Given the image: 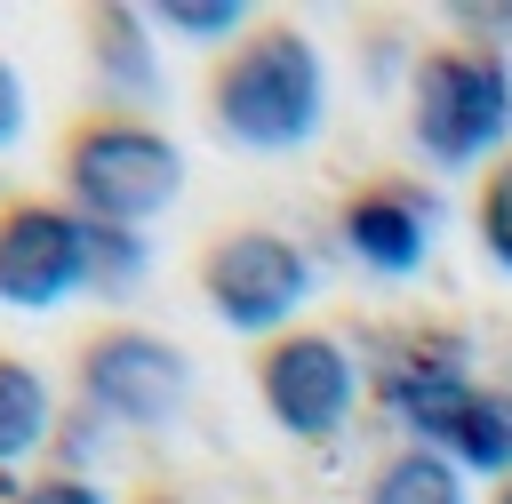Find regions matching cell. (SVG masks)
<instances>
[{
  "label": "cell",
  "instance_id": "cell-10",
  "mask_svg": "<svg viewBox=\"0 0 512 504\" xmlns=\"http://www.w3.org/2000/svg\"><path fill=\"white\" fill-rule=\"evenodd\" d=\"M72 24H80V40H88V64L112 80V104L160 88V64H152V16H144V8L96 0V8H80Z\"/></svg>",
  "mask_w": 512,
  "mask_h": 504
},
{
  "label": "cell",
  "instance_id": "cell-11",
  "mask_svg": "<svg viewBox=\"0 0 512 504\" xmlns=\"http://www.w3.org/2000/svg\"><path fill=\"white\" fill-rule=\"evenodd\" d=\"M456 472H480V480H512V384H472L464 400H456V416L440 424V440H432Z\"/></svg>",
  "mask_w": 512,
  "mask_h": 504
},
{
  "label": "cell",
  "instance_id": "cell-13",
  "mask_svg": "<svg viewBox=\"0 0 512 504\" xmlns=\"http://www.w3.org/2000/svg\"><path fill=\"white\" fill-rule=\"evenodd\" d=\"M360 504H472V488H464V472H456L440 448L408 440V448H392V456L360 480Z\"/></svg>",
  "mask_w": 512,
  "mask_h": 504
},
{
  "label": "cell",
  "instance_id": "cell-20",
  "mask_svg": "<svg viewBox=\"0 0 512 504\" xmlns=\"http://www.w3.org/2000/svg\"><path fill=\"white\" fill-rule=\"evenodd\" d=\"M488 504H512V480H496V488H488Z\"/></svg>",
  "mask_w": 512,
  "mask_h": 504
},
{
  "label": "cell",
  "instance_id": "cell-14",
  "mask_svg": "<svg viewBox=\"0 0 512 504\" xmlns=\"http://www.w3.org/2000/svg\"><path fill=\"white\" fill-rule=\"evenodd\" d=\"M152 16V32H176L184 48H232L248 24H256V8H240V0H160V8H144Z\"/></svg>",
  "mask_w": 512,
  "mask_h": 504
},
{
  "label": "cell",
  "instance_id": "cell-2",
  "mask_svg": "<svg viewBox=\"0 0 512 504\" xmlns=\"http://www.w3.org/2000/svg\"><path fill=\"white\" fill-rule=\"evenodd\" d=\"M48 168H56V192L88 216V224H112V232H144L152 216L176 208L184 192V152L176 136L144 112V104H80L56 144H48Z\"/></svg>",
  "mask_w": 512,
  "mask_h": 504
},
{
  "label": "cell",
  "instance_id": "cell-7",
  "mask_svg": "<svg viewBox=\"0 0 512 504\" xmlns=\"http://www.w3.org/2000/svg\"><path fill=\"white\" fill-rule=\"evenodd\" d=\"M96 288V232L64 192H0V304L48 312Z\"/></svg>",
  "mask_w": 512,
  "mask_h": 504
},
{
  "label": "cell",
  "instance_id": "cell-15",
  "mask_svg": "<svg viewBox=\"0 0 512 504\" xmlns=\"http://www.w3.org/2000/svg\"><path fill=\"white\" fill-rule=\"evenodd\" d=\"M472 240H480V256L512 280V152H496V160L472 176Z\"/></svg>",
  "mask_w": 512,
  "mask_h": 504
},
{
  "label": "cell",
  "instance_id": "cell-3",
  "mask_svg": "<svg viewBox=\"0 0 512 504\" xmlns=\"http://www.w3.org/2000/svg\"><path fill=\"white\" fill-rule=\"evenodd\" d=\"M408 144L432 168H488L512 152V56L472 32L424 40L408 56Z\"/></svg>",
  "mask_w": 512,
  "mask_h": 504
},
{
  "label": "cell",
  "instance_id": "cell-16",
  "mask_svg": "<svg viewBox=\"0 0 512 504\" xmlns=\"http://www.w3.org/2000/svg\"><path fill=\"white\" fill-rule=\"evenodd\" d=\"M8 504H112L88 472H72V464H56V472H32V480H16L8 488Z\"/></svg>",
  "mask_w": 512,
  "mask_h": 504
},
{
  "label": "cell",
  "instance_id": "cell-4",
  "mask_svg": "<svg viewBox=\"0 0 512 504\" xmlns=\"http://www.w3.org/2000/svg\"><path fill=\"white\" fill-rule=\"evenodd\" d=\"M192 288H200L208 320H224L232 336L264 344V336L296 328V312L312 296V256L280 224H216L192 248Z\"/></svg>",
  "mask_w": 512,
  "mask_h": 504
},
{
  "label": "cell",
  "instance_id": "cell-5",
  "mask_svg": "<svg viewBox=\"0 0 512 504\" xmlns=\"http://www.w3.org/2000/svg\"><path fill=\"white\" fill-rule=\"evenodd\" d=\"M64 360H72L80 408H96V416H112V424H128V432H160V424H176L184 400H192V360H184V344L160 336V328H144V320H120V312H112V320H88Z\"/></svg>",
  "mask_w": 512,
  "mask_h": 504
},
{
  "label": "cell",
  "instance_id": "cell-1",
  "mask_svg": "<svg viewBox=\"0 0 512 504\" xmlns=\"http://www.w3.org/2000/svg\"><path fill=\"white\" fill-rule=\"evenodd\" d=\"M200 120L232 152H304L328 128V64L320 40L296 16L256 8V24L208 56L200 72Z\"/></svg>",
  "mask_w": 512,
  "mask_h": 504
},
{
  "label": "cell",
  "instance_id": "cell-8",
  "mask_svg": "<svg viewBox=\"0 0 512 504\" xmlns=\"http://www.w3.org/2000/svg\"><path fill=\"white\" fill-rule=\"evenodd\" d=\"M440 192H432V176H416V168H368V176H352L344 192H336V240H344V256L360 264V272H376V280H408V272H424V256H432V240H440Z\"/></svg>",
  "mask_w": 512,
  "mask_h": 504
},
{
  "label": "cell",
  "instance_id": "cell-6",
  "mask_svg": "<svg viewBox=\"0 0 512 504\" xmlns=\"http://www.w3.org/2000/svg\"><path fill=\"white\" fill-rule=\"evenodd\" d=\"M248 384L288 440H336L360 408V360L344 352L336 328H312V320L248 344Z\"/></svg>",
  "mask_w": 512,
  "mask_h": 504
},
{
  "label": "cell",
  "instance_id": "cell-19",
  "mask_svg": "<svg viewBox=\"0 0 512 504\" xmlns=\"http://www.w3.org/2000/svg\"><path fill=\"white\" fill-rule=\"evenodd\" d=\"M128 504H192V496H176V488H136Z\"/></svg>",
  "mask_w": 512,
  "mask_h": 504
},
{
  "label": "cell",
  "instance_id": "cell-17",
  "mask_svg": "<svg viewBox=\"0 0 512 504\" xmlns=\"http://www.w3.org/2000/svg\"><path fill=\"white\" fill-rule=\"evenodd\" d=\"M448 32H472V40L512 56V8H448Z\"/></svg>",
  "mask_w": 512,
  "mask_h": 504
},
{
  "label": "cell",
  "instance_id": "cell-12",
  "mask_svg": "<svg viewBox=\"0 0 512 504\" xmlns=\"http://www.w3.org/2000/svg\"><path fill=\"white\" fill-rule=\"evenodd\" d=\"M48 432H56V392H48V376H40L24 352L0 344V488H16L8 464H24L32 448H48Z\"/></svg>",
  "mask_w": 512,
  "mask_h": 504
},
{
  "label": "cell",
  "instance_id": "cell-9",
  "mask_svg": "<svg viewBox=\"0 0 512 504\" xmlns=\"http://www.w3.org/2000/svg\"><path fill=\"white\" fill-rule=\"evenodd\" d=\"M472 384H480V376H472V336H464L456 320H400V328H384L376 368H368L376 408L400 416L408 440H424V448L440 440V424L456 416V400H464Z\"/></svg>",
  "mask_w": 512,
  "mask_h": 504
},
{
  "label": "cell",
  "instance_id": "cell-18",
  "mask_svg": "<svg viewBox=\"0 0 512 504\" xmlns=\"http://www.w3.org/2000/svg\"><path fill=\"white\" fill-rule=\"evenodd\" d=\"M16 136H24V72L0 56V152H8Z\"/></svg>",
  "mask_w": 512,
  "mask_h": 504
}]
</instances>
